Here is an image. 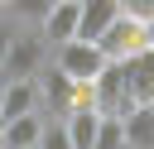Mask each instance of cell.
Segmentation results:
<instances>
[{
  "mask_svg": "<svg viewBox=\"0 0 154 149\" xmlns=\"http://www.w3.org/2000/svg\"><path fill=\"white\" fill-rule=\"evenodd\" d=\"M24 111H43L38 77H10V82H0V125L14 120V115H24Z\"/></svg>",
  "mask_w": 154,
  "mask_h": 149,
  "instance_id": "obj_5",
  "label": "cell"
},
{
  "mask_svg": "<svg viewBox=\"0 0 154 149\" xmlns=\"http://www.w3.org/2000/svg\"><path fill=\"white\" fill-rule=\"evenodd\" d=\"M149 48H154V19H149Z\"/></svg>",
  "mask_w": 154,
  "mask_h": 149,
  "instance_id": "obj_17",
  "label": "cell"
},
{
  "mask_svg": "<svg viewBox=\"0 0 154 149\" xmlns=\"http://www.w3.org/2000/svg\"><path fill=\"white\" fill-rule=\"evenodd\" d=\"M10 34H14V29H10V24H0V62H5V48H10Z\"/></svg>",
  "mask_w": 154,
  "mask_h": 149,
  "instance_id": "obj_16",
  "label": "cell"
},
{
  "mask_svg": "<svg viewBox=\"0 0 154 149\" xmlns=\"http://www.w3.org/2000/svg\"><path fill=\"white\" fill-rule=\"evenodd\" d=\"M125 82H130V96H135V106L154 101V48H144V53L125 58Z\"/></svg>",
  "mask_w": 154,
  "mask_h": 149,
  "instance_id": "obj_9",
  "label": "cell"
},
{
  "mask_svg": "<svg viewBox=\"0 0 154 149\" xmlns=\"http://www.w3.org/2000/svg\"><path fill=\"white\" fill-rule=\"evenodd\" d=\"M43 111H24V115H14V120H5L0 125V149H34L38 144V135H43Z\"/></svg>",
  "mask_w": 154,
  "mask_h": 149,
  "instance_id": "obj_7",
  "label": "cell"
},
{
  "mask_svg": "<svg viewBox=\"0 0 154 149\" xmlns=\"http://www.w3.org/2000/svg\"><path fill=\"white\" fill-rule=\"evenodd\" d=\"M91 96H96V111H101V115H125V111L135 106L130 82H125V62H111V58H106V67L91 77Z\"/></svg>",
  "mask_w": 154,
  "mask_h": 149,
  "instance_id": "obj_3",
  "label": "cell"
},
{
  "mask_svg": "<svg viewBox=\"0 0 154 149\" xmlns=\"http://www.w3.org/2000/svg\"><path fill=\"white\" fill-rule=\"evenodd\" d=\"M77 5H82V0H53V5H48V14L34 24V29H38V38H43L48 48H58V43H67V38L77 34Z\"/></svg>",
  "mask_w": 154,
  "mask_h": 149,
  "instance_id": "obj_6",
  "label": "cell"
},
{
  "mask_svg": "<svg viewBox=\"0 0 154 149\" xmlns=\"http://www.w3.org/2000/svg\"><path fill=\"white\" fill-rule=\"evenodd\" d=\"M0 5H5V0H0Z\"/></svg>",
  "mask_w": 154,
  "mask_h": 149,
  "instance_id": "obj_20",
  "label": "cell"
},
{
  "mask_svg": "<svg viewBox=\"0 0 154 149\" xmlns=\"http://www.w3.org/2000/svg\"><path fill=\"white\" fill-rule=\"evenodd\" d=\"M63 77H72V82H91L101 67H106V53H101V43L96 38H67V43H58L53 48V58H48Z\"/></svg>",
  "mask_w": 154,
  "mask_h": 149,
  "instance_id": "obj_2",
  "label": "cell"
},
{
  "mask_svg": "<svg viewBox=\"0 0 154 149\" xmlns=\"http://www.w3.org/2000/svg\"><path fill=\"white\" fill-rule=\"evenodd\" d=\"M101 53L111 58V62H125V58H135V53H144L149 48V19H140V14H116L106 29H101Z\"/></svg>",
  "mask_w": 154,
  "mask_h": 149,
  "instance_id": "obj_1",
  "label": "cell"
},
{
  "mask_svg": "<svg viewBox=\"0 0 154 149\" xmlns=\"http://www.w3.org/2000/svg\"><path fill=\"white\" fill-rule=\"evenodd\" d=\"M91 149H125L120 115H101V120H96V139H91Z\"/></svg>",
  "mask_w": 154,
  "mask_h": 149,
  "instance_id": "obj_12",
  "label": "cell"
},
{
  "mask_svg": "<svg viewBox=\"0 0 154 149\" xmlns=\"http://www.w3.org/2000/svg\"><path fill=\"white\" fill-rule=\"evenodd\" d=\"M149 111H154V101H149Z\"/></svg>",
  "mask_w": 154,
  "mask_h": 149,
  "instance_id": "obj_18",
  "label": "cell"
},
{
  "mask_svg": "<svg viewBox=\"0 0 154 149\" xmlns=\"http://www.w3.org/2000/svg\"><path fill=\"white\" fill-rule=\"evenodd\" d=\"M48 5H53V0H5V10H10L19 24H38V19L48 14Z\"/></svg>",
  "mask_w": 154,
  "mask_h": 149,
  "instance_id": "obj_13",
  "label": "cell"
},
{
  "mask_svg": "<svg viewBox=\"0 0 154 149\" xmlns=\"http://www.w3.org/2000/svg\"><path fill=\"white\" fill-rule=\"evenodd\" d=\"M120 10H125V14H140V19H149V14H154V0H120Z\"/></svg>",
  "mask_w": 154,
  "mask_h": 149,
  "instance_id": "obj_15",
  "label": "cell"
},
{
  "mask_svg": "<svg viewBox=\"0 0 154 149\" xmlns=\"http://www.w3.org/2000/svg\"><path fill=\"white\" fill-rule=\"evenodd\" d=\"M96 120H101V111H72V115H63V130H67V139H72V149H91V139H96Z\"/></svg>",
  "mask_w": 154,
  "mask_h": 149,
  "instance_id": "obj_11",
  "label": "cell"
},
{
  "mask_svg": "<svg viewBox=\"0 0 154 149\" xmlns=\"http://www.w3.org/2000/svg\"><path fill=\"white\" fill-rule=\"evenodd\" d=\"M34 149H72V139H67V130H63V120H43V135H38V144Z\"/></svg>",
  "mask_w": 154,
  "mask_h": 149,
  "instance_id": "obj_14",
  "label": "cell"
},
{
  "mask_svg": "<svg viewBox=\"0 0 154 149\" xmlns=\"http://www.w3.org/2000/svg\"><path fill=\"white\" fill-rule=\"evenodd\" d=\"M149 19H154V14H149Z\"/></svg>",
  "mask_w": 154,
  "mask_h": 149,
  "instance_id": "obj_19",
  "label": "cell"
},
{
  "mask_svg": "<svg viewBox=\"0 0 154 149\" xmlns=\"http://www.w3.org/2000/svg\"><path fill=\"white\" fill-rule=\"evenodd\" d=\"M120 14V0H82L77 5V34L72 38H101V29Z\"/></svg>",
  "mask_w": 154,
  "mask_h": 149,
  "instance_id": "obj_8",
  "label": "cell"
},
{
  "mask_svg": "<svg viewBox=\"0 0 154 149\" xmlns=\"http://www.w3.org/2000/svg\"><path fill=\"white\" fill-rule=\"evenodd\" d=\"M120 130H125V149H154V111H149V101L130 106L120 115Z\"/></svg>",
  "mask_w": 154,
  "mask_h": 149,
  "instance_id": "obj_10",
  "label": "cell"
},
{
  "mask_svg": "<svg viewBox=\"0 0 154 149\" xmlns=\"http://www.w3.org/2000/svg\"><path fill=\"white\" fill-rule=\"evenodd\" d=\"M43 53H48V43H43L38 34H10V48H5V62H0V82H10V77H34V72L43 67Z\"/></svg>",
  "mask_w": 154,
  "mask_h": 149,
  "instance_id": "obj_4",
  "label": "cell"
}]
</instances>
